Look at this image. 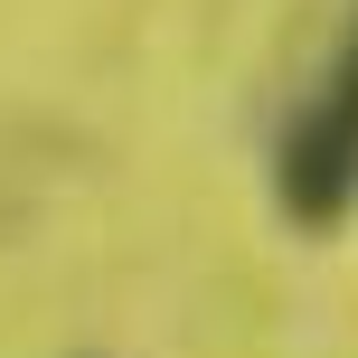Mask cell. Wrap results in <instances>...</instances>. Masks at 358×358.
Here are the masks:
<instances>
[{
    "instance_id": "cell-1",
    "label": "cell",
    "mask_w": 358,
    "mask_h": 358,
    "mask_svg": "<svg viewBox=\"0 0 358 358\" xmlns=\"http://www.w3.org/2000/svg\"><path fill=\"white\" fill-rule=\"evenodd\" d=\"M273 189H283V208L302 217V227H340L349 217V198H358V29H349V48L330 57V76L302 104V123L283 132Z\"/></svg>"
}]
</instances>
